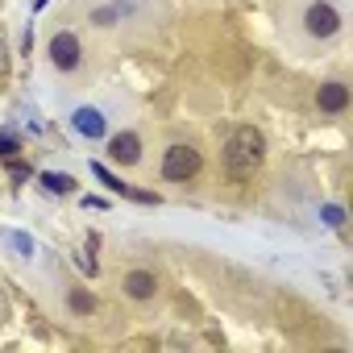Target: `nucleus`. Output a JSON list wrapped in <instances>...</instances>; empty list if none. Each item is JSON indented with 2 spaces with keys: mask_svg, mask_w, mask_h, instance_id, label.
<instances>
[{
  "mask_svg": "<svg viewBox=\"0 0 353 353\" xmlns=\"http://www.w3.org/2000/svg\"><path fill=\"white\" fill-rule=\"evenodd\" d=\"M162 174L170 183H188L200 174V150L196 145H170L162 154Z\"/></svg>",
  "mask_w": 353,
  "mask_h": 353,
  "instance_id": "nucleus-2",
  "label": "nucleus"
},
{
  "mask_svg": "<svg viewBox=\"0 0 353 353\" xmlns=\"http://www.w3.org/2000/svg\"><path fill=\"white\" fill-rule=\"evenodd\" d=\"M38 9H46V0H38Z\"/></svg>",
  "mask_w": 353,
  "mask_h": 353,
  "instance_id": "nucleus-18",
  "label": "nucleus"
},
{
  "mask_svg": "<svg viewBox=\"0 0 353 353\" xmlns=\"http://www.w3.org/2000/svg\"><path fill=\"white\" fill-rule=\"evenodd\" d=\"M303 26H307V34H312V38H332V34L341 30V13L320 0V5H312V9H307Z\"/></svg>",
  "mask_w": 353,
  "mask_h": 353,
  "instance_id": "nucleus-3",
  "label": "nucleus"
},
{
  "mask_svg": "<svg viewBox=\"0 0 353 353\" xmlns=\"http://www.w3.org/2000/svg\"><path fill=\"white\" fill-rule=\"evenodd\" d=\"M71 307H75V312H92V307H96V299H92V295H83V291H75V295H71Z\"/></svg>",
  "mask_w": 353,
  "mask_h": 353,
  "instance_id": "nucleus-13",
  "label": "nucleus"
},
{
  "mask_svg": "<svg viewBox=\"0 0 353 353\" xmlns=\"http://www.w3.org/2000/svg\"><path fill=\"white\" fill-rule=\"evenodd\" d=\"M96 179L108 188V192H117V196H129V200H137V204H154V196L150 192H137V188H129V183H121L112 170H104V166H96Z\"/></svg>",
  "mask_w": 353,
  "mask_h": 353,
  "instance_id": "nucleus-6",
  "label": "nucleus"
},
{
  "mask_svg": "<svg viewBox=\"0 0 353 353\" xmlns=\"http://www.w3.org/2000/svg\"><path fill=\"white\" fill-rule=\"evenodd\" d=\"M108 154H112V162L133 166V162L141 158V141H137V133H117V137L108 141Z\"/></svg>",
  "mask_w": 353,
  "mask_h": 353,
  "instance_id": "nucleus-5",
  "label": "nucleus"
},
{
  "mask_svg": "<svg viewBox=\"0 0 353 353\" xmlns=\"http://www.w3.org/2000/svg\"><path fill=\"white\" fill-rule=\"evenodd\" d=\"M71 121H75V129H79L83 137H100V133H104V112H100V108H75Z\"/></svg>",
  "mask_w": 353,
  "mask_h": 353,
  "instance_id": "nucleus-8",
  "label": "nucleus"
},
{
  "mask_svg": "<svg viewBox=\"0 0 353 353\" xmlns=\"http://www.w3.org/2000/svg\"><path fill=\"white\" fill-rule=\"evenodd\" d=\"M9 170H13V179H30V166H26V162H13Z\"/></svg>",
  "mask_w": 353,
  "mask_h": 353,
  "instance_id": "nucleus-17",
  "label": "nucleus"
},
{
  "mask_svg": "<svg viewBox=\"0 0 353 353\" xmlns=\"http://www.w3.org/2000/svg\"><path fill=\"white\" fill-rule=\"evenodd\" d=\"M79 270H88V274H96V258H92V254H79Z\"/></svg>",
  "mask_w": 353,
  "mask_h": 353,
  "instance_id": "nucleus-16",
  "label": "nucleus"
},
{
  "mask_svg": "<svg viewBox=\"0 0 353 353\" xmlns=\"http://www.w3.org/2000/svg\"><path fill=\"white\" fill-rule=\"evenodd\" d=\"M320 216H324V225H328V229H341V225H345V212H341L336 204H324V212H320Z\"/></svg>",
  "mask_w": 353,
  "mask_h": 353,
  "instance_id": "nucleus-12",
  "label": "nucleus"
},
{
  "mask_svg": "<svg viewBox=\"0 0 353 353\" xmlns=\"http://www.w3.org/2000/svg\"><path fill=\"white\" fill-rule=\"evenodd\" d=\"M0 245H5V250H13L17 258H34V254H38L34 237H30V233H13V229H0Z\"/></svg>",
  "mask_w": 353,
  "mask_h": 353,
  "instance_id": "nucleus-9",
  "label": "nucleus"
},
{
  "mask_svg": "<svg viewBox=\"0 0 353 353\" xmlns=\"http://www.w3.org/2000/svg\"><path fill=\"white\" fill-rule=\"evenodd\" d=\"M9 154H17V141L9 133H0V158H9Z\"/></svg>",
  "mask_w": 353,
  "mask_h": 353,
  "instance_id": "nucleus-14",
  "label": "nucleus"
},
{
  "mask_svg": "<svg viewBox=\"0 0 353 353\" xmlns=\"http://www.w3.org/2000/svg\"><path fill=\"white\" fill-rule=\"evenodd\" d=\"M50 63L59 71H75L79 67V38L75 34H54L50 38Z\"/></svg>",
  "mask_w": 353,
  "mask_h": 353,
  "instance_id": "nucleus-4",
  "label": "nucleus"
},
{
  "mask_svg": "<svg viewBox=\"0 0 353 353\" xmlns=\"http://www.w3.org/2000/svg\"><path fill=\"white\" fill-rule=\"evenodd\" d=\"M0 75H9V46H5V38H0Z\"/></svg>",
  "mask_w": 353,
  "mask_h": 353,
  "instance_id": "nucleus-15",
  "label": "nucleus"
},
{
  "mask_svg": "<svg viewBox=\"0 0 353 353\" xmlns=\"http://www.w3.org/2000/svg\"><path fill=\"white\" fill-rule=\"evenodd\" d=\"M42 188L54 192V196H71V192H75V179H71V174H54V170H46V174H42Z\"/></svg>",
  "mask_w": 353,
  "mask_h": 353,
  "instance_id": "nucleus-11",
  "label": "nucleus"
},
{
  "mask_svg": "<svg viewBox=\"0 0 353 353\" xmlns=\"http://www.w3.org/2000/svg\"><path fill=\"white\" fill-rule=\"evenodd\" d=\"M262 158H266V137H262V129L241 125V129L229 133V141H225V170L233 174V179H250V174L262 166Z\"/></svg>",
  "mask_w": 353,
  "mask_h": 353,
  "instance_id": "nucleus-1",
  "label": "nucleus"
},
{
  "mask_svg": "<svg viewBox=\"0 0 353 353\" xmlns=\"http://www.w3.org/2000/svg\"><path fill=\"white\" fill-rule=\"evenodd\" d=\"M154 287H158V283H154V274H145V270H133V274L125 279V291H129L133 299H150Z\"/></svg>",
  "mask_w": 353,
  "mask_h": 353,
  "instance_id": "nucleus-10",
  "label": "nucleus"
},
{
  "mask_svg": "<svg viewBox=\"0 0 353 353\" xmlns=\"http://www.w3.org/2000/svg\"><path fill=\"white\" fill-rule=\"evenodd\" d=\"M316 104H320L324 112H341V108L349 104V88H345V83H324V88L316 92Z\"/></svg>",
  "mask_w": 353,
  "mask_h": 353,
  "instance_id": "nucleus-7",
  "label": "nucleus"
}]
</instances>
